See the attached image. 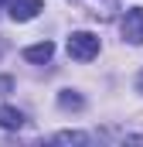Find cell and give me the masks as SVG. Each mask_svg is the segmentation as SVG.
<instances>
[{"instance_id": "1", "label": "cell", "mask_w": 143, "mask_h": 147, "mask_svg": "<svg viewBox=\"0 0 143 147\" xmlns=\"http://www.w3.org/2000/svg\"><path fill=\"white\" fill-rule=\"evenodd\" d=\"M68 55L75 62H92L99 55V38L92 34V31H75L68 38Z\"/></svg>"}, {"instance_id": "2", "label": "cell", "mask_w": 143, "mask_h": 147, "mask_svg": "<svg viewBox=\"0 0 143 147\" xmlns=\"http://www.w3.org/2000/svg\"><path fill=\"white\" fill-rule=\"evenodd\" d=\"M123 38L130 45H143V7H130L123 17Z\"/></svg>"}, {"instance_id": "3", "label": "cell", "mask_w": 143, "mask_h": 147, "mask_svg": "<svg viewBox=\"0 0 143 147\" xmlns=\"http://www.w3.org/2000/svg\"><path fill=\"white\" fill-rule=\"evenodd\" d=\"M7 10H10L14 21H34L37 14L44 10V3H41V0H10Z\"/></svg>"}, {"instance_id": "4", "label": "cell", "mask_w": 143, "mask_h": 147, "mask_svg": "<svg viewBox=\"0 0 143 147\" xmlns=\"http://www.w3.org/2000/svg\"><path fill=\"white\" fill-rule=\"evenodd\" d=\"M51 55H55V45H51V41H41V45L24 48V62H31V65H44V62H51Z\"/></svg>"}, {"instance_id": "5", "label": "cell", "mask_w": 143, "mask_h": 147, "mask_svg": "<svg viewBox=\"0 0 143 147\" xmlns=\"http://www.w3.org/2000/svg\"><path fill=\"white\" fill-rule=\"evenodd\" d=\"M24 127V113L14 106H0V130H21Z\"/></svg>"}, {"instance_id": "6", "label": "cell", "mask_w": 143, "mask_h": 147, "mask_svg": "<svg viewBox=\"0 0 143 147\" xmlns=\"http://www.w3.org/2000/svg\"><path fill=\"white\" fill-rule=\"evenodd\" d=\"M58 106H61V110H82L85 99H82L75 89H61V92H58Z\"/></svg>"}, {"instance_id": "7", "label": "cell", "mask_w": 143, "mask_h": 147, "mask_svg": "<svg viewBox=\"0 0 143 147\" xmlns=\"http://www.w3.org/2000/svg\"><path fill=\"white\" fill-rule=\"evenodd\" d=\"M55 144H89V137L78 130H65V134H55Z\"/></svg>"}, {"instance_id": "8", "label": "cell", "mask_w": 143, "mask_h": 147, "mask_svg": "<svg viewBox=\"0 0 143 147\" xmlns=\"http://www.w3.org/2000/svg\"><path fill=\"white\" fill-rule=\"evenodd\" d=\"M10 86H14V79H7V75H0V96H3V92H7Z\"/></svg>"}, {"instance_id": "9", "label": "cell", "mask_w": 143, "mask_h": 147, "mask_svg": "<svg viewBox=\"0 0 143 147\" xmlns=\"http://www.w3.org/2000/svg\"><path fill=\"white\" fill-rule=\"evenodd\" d=\"M96 3H102V7H106V17H109V10H112V3H116V0H96Z\"/></svg>"}, {"instance_id": "10", "label": "cell", "mask_w": 143, "mask_h": 147, "mask_svg": "<svg viewBox=\"0 0 143 147\" xmlns=\"http://www.w3.org/2000/svg\"><path fill=\"white\" fill-rule=\"evenodd\" d=\"M136 86H140V92H143V72H140V82H136Z\"/></svg>"}, {"instance_id": "11", "label": "cell", "mask_w": 143, "mask_h": 147, "mask_svg": "<svg viewBox=\"0 0 143 147\" xmlns=\"http://www.w3.org/2000/svg\"><path fill=\"white\" fill-rule=\"evenodd\" d=\"M3 3H7V0H0V10H3Z\"/></svg>"}]
</instances>
